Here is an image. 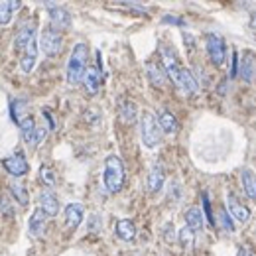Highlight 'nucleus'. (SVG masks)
Instances as JSON below:
<instances>
[{
	"mask_svg": "<svg viewBox=\"0 0 256 256\" xmlns=\"http://www.w3.org/2000/svg\"><path fill=\"white\" fill-rule=\"evenodd\" d=\"M87 62H89V48L87 44H77L71 52V58L67 62V71H65V79L69 85H79L85 77L87 71Z\"/></svg>",
	"mask_w": 256,
	"mask_h": 256,
	"instance_id": "nucleus-1",
	"label": "nucleus"
},
{
	"mask_svg": "<svg viewBox=\"0 0 256 256\" xmlns=\"http://www.w3.org/2000/svg\"><path fill=\"white\" fill-rule=\"evenodd\" d=\"M124 180H126V172L122 160L118 156H108L104 160V174H102L104 190L108 193H118L124 188Z\"/></svg>",
	"mask_w": 256,
	"mask_h": 256,
	"instance_id": "nucleus-2",
	"label": "nucleus"
},
{
	"mask_svg": "<svg viewBox=\"0 0 256 256\" xmlns=\"http://www.w3.org/2000/svg\"><path fill=\"white\" fill-rule=\"evenodd\" d=\"M140 134H142V142L148 148H154L162 142V128L158 124V118L152 112H144L142 120H140Z\"/></svg>",
	"mask_w": 256,
	"mask_h": 256,
	"instance_id": "nucleus-3",
	"label": "nucleus"
},
{
	"mask_svg": "<svg viewBox=\"0 0 256 256\" xmlns=\"http://www.w3.org/2000/svg\"><path fill=\"white\" fill-rule=\"evenodd\" d=\"M62 46H64V36L54 28H46L40 36V48L48 58L58 56L62 52Z\"/></svg>",
	"mask_w": 256,
	"mask_h": 256,
	"instance_id": "nucleus-4",
	"label": "nucleus"
},
{
	"mask_svg": "<svg viewBox=\"0 0 256 256\" xmlns=\"http://www.w3.org/2000/svg\"><path fill=\"white\" fill-rule=\"evenodd\" d=\"M205 46H207L209 60L217 65V67H221V65L224 64V60H226V48H224L223 38L217 36V34H207V42H205Z\"/></svg>",
	"mask_w": 256,
	"mask_h": 256,
	"instance_id": "nucleus-5",
	"label": "nucleus"
},
{
	"mask_svg": "<svg viewBox=\"0 0 256 256\" xmlns=\"http://www.w3.org/2000/svg\"><path fill=\"white\" fill-rule=\"evenodd\" d=\"M2 168H4L10 176H14V178H22V176H26V174L30 172V164H28L26 156H24L22 152H16V154L4 158V160H2Z\"/></svg>",
	"mask_w": 256,
	"mask_h": 256,
	"instance_id": "nucleus-6",
	"label": "nucleus"
},
{
	"mask_svg": "<svg viewBox=\"0 0 256 256\" xmlns=\"http://www.w3.org/2000/svg\"><path fill=\"white\" fill-rule=\"evenodd\" d=\"M46 6L50 8L48 10V14H50V20H52V28L54 30H67L69 26H71V16H69V12L62 8V6H56V4H52V2H46Z\"/></svg>",
	"mask_w": 256,
	"mask_h": 256,
	"instance_id": "nucleus-7",
	"label": "nucleus"
},
{
	"mask_svg": "<svg viewBox=\"0 0 256 256\" xmlns=\"http://www.w3.org/2000/svg\"><path fill=\"white\" fill-rule=\"evenodd\" d=\"M226 211H228V215H230L232 219H236L238 223H246V221L250 219V209L244 207V205L236 199L234 193H228V195H226Z\"/></svg>",
	"mask_w": 256,
	"mask_h": 256,
	"instance_id": "nucleus-8",
	"label": "nucleus"
},
{
	"mask_svg": "<svg viewBox=\"0 0 256 256\" xmlns=\"http://www.w3.org/2000/svg\"><path fill=\"white\" fill-rule=\"evenodd\" d=\"M83 217H85V207L81 203H69L65 207V224L69 230H75L83 223Z\"/></svg>",
	"mask_w": 256,
	"mask_h": 256,
	"instance_id": "nucleus-9",
	"label": "nucleus"
},
{
	"mask_svg": "<svg viewBox=\"0 0 256 256\" xmlns=\"http://www.w3.org/2000/svg\"><path fill=\"white\" fill-rule=\"evenodd\" d=\"M34 38H36V26H34V22H24V24H20V30L16 34V38H14V48L18 50V52H24L26 50V46L32 42Z\"/></svg>",
	"mask_w": 256,
	"mask_h": 256,
	"instance_id": "nucleus-10",
	"label": "nucleus"
},
{
	"mask_svg": "<svg viewBox=\"0 0 256 256\" xmlns=\"http://www.w3.org/2000/svg\"><path fill=\"white\" fill-rule=\"evenodd\" d=\"M102 83V75L98 71V67H87L85 77H83V85H85V93L89 96H95L100 89Z\"/></svg>",
	"mask_w": 256,
	"mask_h": 256,
	"instance_id": "nucleus-11",
	"label": "nucleus"
},
{
	"mask_svg": "<svg viewBox=\"0 0 256 256\" xmlns=\"http://www.w3.org/2000/svg\"><path fill=\"white\" fill-rule=\"evenodd\" d=\"M184 93H188V95H193V93H197L199 91V85H197V79L193 77V73L190 69H186V67H182L180 69V73H178V79L174 81Z\"/></svg>",
	"mask_w": 256,
	"mask_h": 256,
	"instance_id": "nucleus-12",
	"label": "nucleus"
},
{
	"mask_svg": "<svg viewBox=\"0 0 256 256\" xmlns=\"http://www.w3.org/2000/svg\"><path fill=\"white\" fill-rule=\"evenodd\" d=\"M164 182H166V170L162 164H154L150 174H148V180H146V188L150 193H158L164 188Z\"/></svg>",
	"mask_w": 256,
	"mask_h": 256,
	"instance_id": "nucleus-13",
	"label": "nucleus"
},
{
	"mask_svg": "<svg viewBox=\"0 0 256 256\" xmlns=\"http://www.w3.org/2000/svg\"><path fill=\"white\" fill-rule=\"evenodd\" d=\"M40 209L48 215V217H56L60 211V201L56 197V193L50 190H44L40 193Z\"/></svg>",
	"mask_w": 256,
	"mask_h": 256,
	"instance_id": "nucleus-14",
	"label": "nucleus"
},
{
	"mask_svg": "<svg viewBox=\"0 0 256 256\" xmlns=\"http://www.w3.org/2000/svg\"><path fill=\"white\" fill-rule=\"evenodd\" d=\"M36 58H38V36L26 46V50L22 52V60H20V69L22 73H30L36 65Z\"/></svg>",
	"mask_w": 256,
	"mask_h": 256,
	"instance_id": "nucleus-15",
	"label": "nucleus"
},
{
	"mask_svg": "<svg viewBox=\"0 0 256 256\" xmlns=\"http://www.w3.org/2000/svg\"><path fill=\"white\" fill-rule=\"evenodd\" d=\"M46 223H48V215L38 207V209H34L32 217H30V234L32 236H42L44 234V230H46Z\"/></svg>",
	"mask_w": 256,
	"mask_h": 256,
	"instance_id": "nucleus-16",
	"label": "nucleus"
},
{
	"mask_svg": "<svg viewBox=\"0 0 256 256\" xmlns=\"http://www.w3.org/2000/svg\"><path fill=\"white\" fill-rule=\"evenodd\" d=\"M240 180H242V188H244V193L248 199H256V174L252 170L244 168L240 172Z\"/></svg>",
	"mask_w": 256,
	"mask_h": 256,
	"instance_id": "nucleus-17",
	"label": "nucleus"
},
{
	"mask_svg": "<svg viewBox=\"0 0 256 256\" xmlns=\"http://www.w3.org/2000/svg\"><path fill=\"white\" fill-rule=\"evenodd\" d=\"M203 211L199 209V207H190L188 211H186V224L192 228L193 232L195 230H201L203 228Z\"/></svg>",
	"mask_w": 256,
	"mask_h": 256,
	"instance_id": "nucleus-18",
	"label": "nucleus"
},
{
	"mask_svg": "<svg viewBox=\"0 0 256 256\" xmlns=\"http://www.w3.org/2000/svg\"><path fill=\"white\" fill-rule=\"evenodd\" d=\"M18 6H20V2H16V0H0V26H6L12 20V14Z\"/></svg>",
	"mask_w": 256,
	"mask_h": 256,
	"instance_id": "nucleus-19",
	"label": "nucleus"
},
{
	"mask_svg": "<svg viewBox=\"0 0 256 256\" xmlns=\"http://www.w3.org/2000/svg\"><path fill=\"white\" fill-rule=\"evenodd\" d=\"M158 124L164 132H168V134H174V132H178V120H176V116L170 112V110H160V114H158Z\"/></svg>",
	"mask_w": 256,
	"mask_h": 256,
	"instance_id": "nucleus-20",
	"label": "nucleus"
},
{
	"mask_svg": "<svg viewBox=\"0 0 256 256\" xmlns=\"http://www.w3.org/2000/svg\"><path fill=\"white\" fill-rule=\"evenodd\" d=\"M114 230H116L118 238H122V240H132V238L136 236V226H134V223H132L130 219L118 221L116 226H114Z\"/></svg>",
	"mask_w": 256,
	"mask_h": 256,
	"instance_id": "nucleus-21",
	"label": "nucleus"
},
{
	"mask_svg": "<svg viewBox=\"0 0 256 256\" xmlns=\"http://www.w3.org/2000/svg\"><path fill=\"white\" fill-rule=\"evenodd\" d=\"M146 71H148V79L156 85V87H164L166 85V71H162V67L158 64H146Z\"/></svg>",
	"mask_w": 256,
	"mask_h": 256,
	"instance_id": "nucleus-22",
	"label": "nucleus"
},
{
	"mask_svg": "<svg viewBox=\"0 0 256 256\" xmlns=\"http://www.w3.org/2000/svg\"><path fill=\"white\" fill-rule=\"evenodd\" d=\"M10 193H12V197H14L22 207H26V205L30 203V193H28V190H26L24 184H20V182H12Z\"/></svg>",
	"mask_w": 256,
	"mask_h": 256,
	"instance_id": "nucleus-23",
	"label": "nucleus"
},
{
	"mask_svg": "<svg viewBox=\"0 0 256 256\" xmlns=\"http://www.w3.org/2000/svg\"><path fill=\"white\" fill-rule=\"evenodd\" d=\"M136 114H138V108L132 100H122L120 102V120L124 124H132L136 120Z\"/></svg>",
	"mask_w": 256,
	"mask_h": 256,
	"instance_id": "nucleus-24",
	"label": "nucleus"
},
{
	"mask_svg": "<svg viewBox=\"0 0 256 256\" xmlns=\"http://www.w3.org/2000/svg\"><path fill=\"white\" fill-rule=\"evenodd\" d=\"M0 213L4 219H12L14 217V207H12V199L8 193H0Z\"/></svg>",
	"mask_w": 256,
	"mask_h": 256,
	"instance_id": "nucleus-25",
	"label": "nucleus"
},
{
	"mask_svg": "<svg viewBox=\"0 0 256 256\" xmlns=\"http://www.w3.org/2000/svg\"><path fill=\"white\" fill-rule=\"evenodd\" d=\"M18 126H20V130H22V136H24V140L28 142L30 140V136H32V132L36 130V122H34V118L28 114L26 118H22L20 122H18Z\"/></svg>",
	"mask_w": 256,
	"mask_h": 256,
	"instance_id": "nucleus-26",
	"label": "nucleus"
},
{
	"mask_svg": "<svg viewBox=\"0 0 256 256\" xmlns=\"http://www.w3.org/2000/svg\"><path fill=\"white\" fill-rule=\"evenodd\" d=\"M40 178H42V182H44L48 188H54V186H56V174H54V170H52L50 166H42Z\"/></svg>",
	"mask_w": 256,
	"mask_h": 256,
	"instance_id": "nucleus-27",
	"label": "nucleus"
},
{
	"mask_svg": "<svg viewBox=\"0 0 256 256\" xmlns=\"http://www.w3.org/2000/svg\"><path fill=\"white\" fill-rule=\"evenodd\" d=\"M180 242H182L184 248H192L193 246V230L190 226H184L180 230Z\"/></svg>",
	"mask_w": 256,
	"mask_h": 256,
	"instance_id": "nucleus-28",
	"label": "nucleus"
},
{
	"mask_svg": "<svg viewBox=\"0 0 256 256\" xmlns=\"http://www.w3.org/2000/svg\"><path fill=\"white\" fill-rule=\"evenodd\" d=\"M219 221H221V226H223L226 232H234L232 217L228 215V211H226V209H221V211H219Z\"/></svg>",
	"mask_w": 256,
	"mask_h": 256,
	"instance_id": "nucleus-29",
	"label": "nucleus"
},
{
	"mask_svg": "<svg viewBox=\"0 0 256 256\" xmlns=\"http://www.w3.org/2000/svg\"><path fill=\"white\" fill-rule=\"evenodd\" d=\"M46 134H48V130L44 126H36V130L32 132V136H30V140H28V144H32V146H38V144H42L44 142V138H46Z\"/></svg>",
	"mask_w": 256,
	"mask_h": 256,
	"instance_id": "nucleus-30",
	"label": "nucleus"
},
{
	"mask_svg": "<svg viewBox=\"0 0 256 256\" xmlns=\"http://www.w3.org/2000/svg\"><path fill=\"white\" fill-rule=\"evenodd\" d=\"M203 215L207 217V221L211 224H215V219H213V211H211V203H209V197L207 193H203Z\"/></svg>",
	"mask_w": 256,
	"mask_h": 256,
	"instance_id": "nucleus-31",
	"label": "nucleus"
},
{
	"mask_svg": "<svg viewBox=\"0 0 256 256\" xmlns=\"http://www.w3.org/2000/svg\"><path fill=\"white\" fill-rule=\"evenodd\" d=\"M89 230L91 232H98L100 230V221H98L96 215H91V219H89Z\"/></svg>",
	"mask_w": 256,
	"mask_h": 256,
	"instance_id": "nucleus-32",
	"label": "nucleus"
},
{
	"mask_svg": "<svg viewBox=\"0 0 256 256\" xmlns=\"http://www.w3.org/2000/svg\"><path fill=\"white\" fill-rule=\"evenodd\" d=\"M164 24H176V26H184V20L182 18H176V16H164L162 18Z\"/></svg>",
	"mask_w": 256,
	"mask_h": 256,
	"instance_id": "nucleus-33",
	"label": "nucleus"
},
{
	"mask_svg": "<svg viewBox=\"0 0 256 256\" xmlns=\"http://www.w3.org/2000/svg\"><path fill=\"white\" fill-rule=\"evenodd\" d=\"M238 75V56L236 54H232V64H230V77L234 79Z\"/></svg>",
	"mask_w": 256,
	"mask_h": 256,
	"instance_id": "nucleus-34",
	"label": "nucleus"
},
{
	"mask_svg": "<svg viewBox=\"0 0 256 256\" xmlns=\"http://www.w3.org/2000/svg\"><path fill=\"white\" fill-rule=\"evenodd\" d=\"M238 256H256L250 248H246V246H240L238 248Z\"/></svg>",
	"mask_w": 256,
	"mask_h": 256,
	"instance_id": "nucleus-35",
	"label": "nucleus"
}]
</instances>
